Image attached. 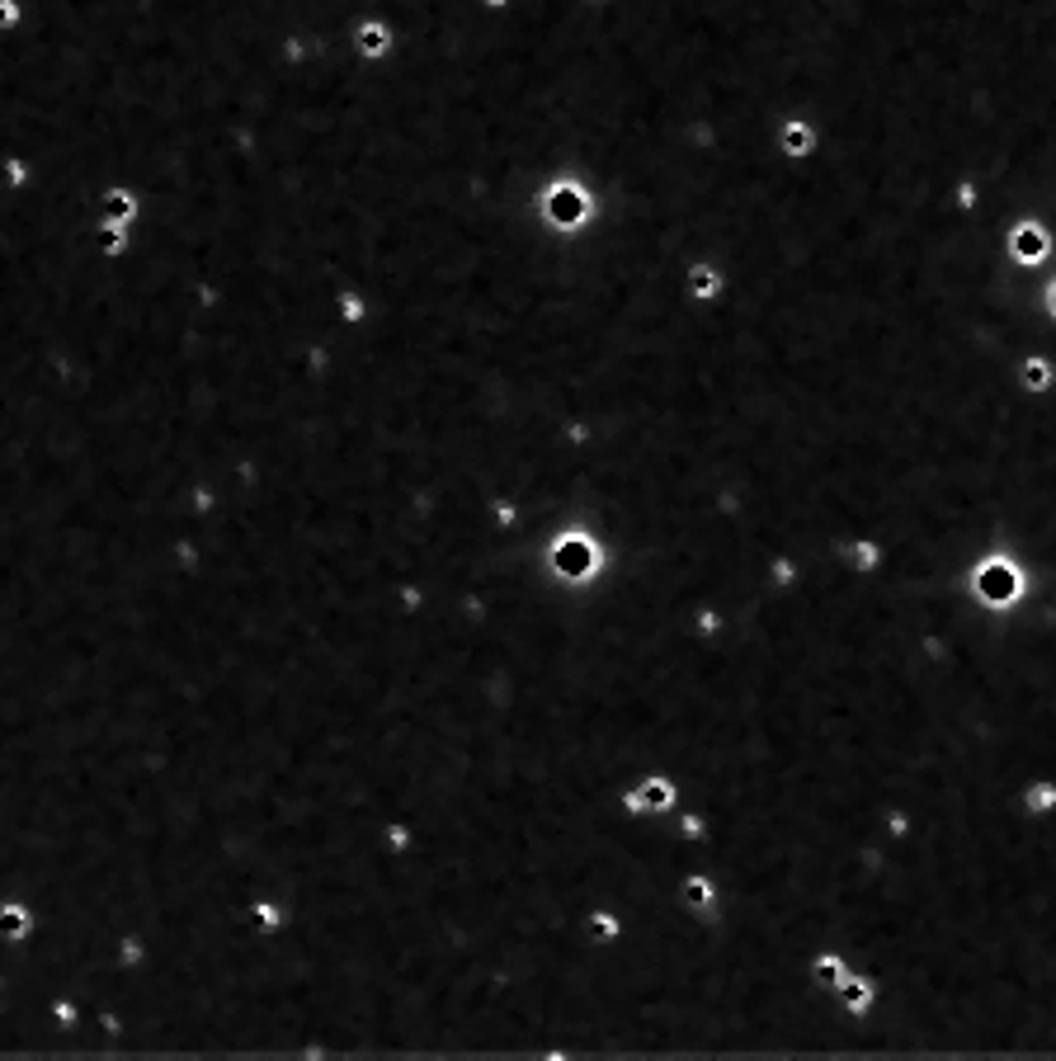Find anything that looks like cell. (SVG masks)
<instances>
[{
  "label": "cell",
  "mask_w": 1056,
  "mask_h": 1061,
  "mask_svg": "<svg viewBox=\"0 0 1056 1061\" xmlns=\"http://www.w3.org/2000/svg\"><path fill=\"white\" fill-rule=\"evenodd\" d=\"M1028 807H1033V812H1047V807H1056V788H1052V784H1038V788L1028 793Z\"/></svg>",
  "instance_id": "6da1fadb"
},
{
  "label": "cell",
  "mask_w": 1056,
  "mask_h": 1061,
  "mask_svg": "<svg viewBox=\"0 0 1056 1061\" xmlns=\"http://www.w3.org/2000/svg\"><path fill=\"white\" fill-rule=\"evenodd\" d=\"M816 972H821V976H830V986H835V976H840V963H835V957H830V963H821Z\"/></svg>",
  "instance_id": "7a4b0ae2"
}]
</instances>
